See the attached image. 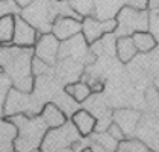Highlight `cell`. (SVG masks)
Segmentation results:
<instances>
[{"label":"cell","instance_id":"cell-1","mask_svg":"<svg viewBox=\"0 0 159 152\" xmlns=\"http://www.w3.org/2000/svg\"><path fill=\"white\" fill-rule=\"evenodd\" d=\"M34 47L6 44L0 47V70L12 81V87L21 93H32L35 76L32 75Z\"/></svg>","mask_w":159,"mask_h":152},{"label":"cell","instance_id":"cell-2","mask_svg":"<svg viewBox=\"0 0 159 152\" xmlns=\"http://www.w3.org/2000/svg\"><path fill=\"white\" fill-rule=\"evenodd\" d=\"M17 126V137L14 140V152H32L39 149L43 139L47 132V125L41 116H26L15 114L6 117Z\"/></svg>","mask_w":159,"mask_h":152},{"label":"cell","instance_id":"cell-3","mask_svg":"<svg viewBox=\"0 0 159 152\" xmlns=\"http://www.w3.org/2000/svg\"><path fill=\"white\" fill-rule=\"evenodd\" d=\"M20 17L32 25L39 34L52 32L53 21L59 17L58 0H35L20 11Z\"/></svg>","mask_w":159,"mask_h":152},{"label":"cell","instance_id":"cell-4","mask_svg":"<svg viewBox=\"0 0 159 152\" xmlns=\"http://www.w3.org/2000/svg\"><path fill=\"white\" fill-rule=\"evenodd\" d=\"M82 139L84 137L79 134V131L76 129L73 122L67 120L61 126L47 129L39 149L43 152H59L62 149L71 148L76 141Z\"/></svg>","mask_w":159,"mask_h":152},{"label":"cell","instance_id":"cell-5","mask_svg":"<svg viewBox=\"0 0 159 152\" xmlns=\"http://www.w3.org/2000/svg\"><path fill=\"white\" fill-rule=\"evenodd\" d=\"M117 29L114 35L118 37H132L136 32L148 31V12L146 9H135L132 6H124L115 17Z\"/></svg>","mask_w":159,"mask_h":152},{"label":"cell","instance_id":"cell-6","mask_svg":"<svg viewBox=\"0 0 159 152\" xmlns=\"http://www.w3.org/2000/svg\"><path fill=\"white\" fill-rule=\"evenodd\" d=\"M65 58H71V59L82 63L84 65H89L96 61L97 56L93 53L91 46L86 43L84 35L77 34L65 41H61L58 59H65Z\"/></svg>","mask_w":159,"mask_h":152},{"label":"cell","instance_id":"cell-7","mask_svg":"<svg viewBox=\"0 0 159 152\" xmlns=\"http://www.w3.org/2000/svg\"><path fill=\"white\" fill-rule=\"evenodd\" d=\"M59 44L61 41L55 37L52 32L49 34H41L38 38L37 44L34 46V55L39 58L41 61L47 63L49 65H55L58 61L59 55Z\"/></svg>","mask_w":159,"mask_h":152},{"label":"cell","instance_id":"cell-8","mask_svg":"<svg viewBox=\"0 0 159 152\" xmlns=\"http://www.w3.org/2000/svg\"><path fill=\"white\" fill-rule=\"evenodd\" d=\"M55 67V78L58 81H61L62 84H71L76 81H80V78L84 75V64L71 59V58H65V59H58Z\"/></svg>","mask_w":159,"mask_h":152},{"label":"cell","instance_id":"cell-9","mask_svg":"<svg viewBox=\"0 0 159 152\" xmlns=\"http://www.w3.org/2000/svg\"><path fill=\"white\" fill-rule=\"evenodd\" d=\"M39 35L41 34L32 25H29L25 18H21L20 14L15 15V29H14L12 44L20 46V47H34L37 44Z\"/></svg>","mask_w":159,"mask_h":152},{"label":"cell","instance_id":"cell-10","mask_svg":"<svg viewBox=\"0 0 159 152\" xmlns=\"http://www.w3.org/2000/svg\"><path fill=\"white\" fill-rule=\"evenodd\" d=\"M80 32H82V20L73 18V17H61L59 15L52 26V34L59 41H65Z\"/></svg>","mask_w":159,"mask_h":152},{"label":"cell","instance_id":"cell-11","mask_svg":"<svg viewBox=\"0 0 159 152\" xmlns=\"http://www.w3.org/2000/svg\"><path fill=\"white\" fill-rule=\"evenodd\" d=\"M139 119H141V114L135 110H129V108H120L112 113V122H115L121 128L126 135L134 134L139 123Z\"/></svg>","mask_w":159,"mask_h":152},{"label":"cell","instance_id":"cell-12","mask_svg":"<svg viewBox=\"0 0 159 152\" xmlns=\"http://www.w3.org/2000/svg\"><path fill=\"white\" fill-rule=\"evenodd\" d=\"M73 122V125L76 126V129L79 131V134L85 139L89 137L94 131H96V125H97V119L96 116L88 111L86 108H79L76 113L71 116L70 119Z\"/></svg>","mask_w":159,"mask_h":152},{"label":"cell","instance_id":"cell-13","mask_svg":"<svg viewBox=\"0 0 159 152\" xmlns=\"http://www.w3.org/2000/svg\"><path fill=\"white\" fill-rule=\"evenodd\" d=\"M39 116H41V119L44 120V123L47 125L49 129L61 126V125H64V123L68 120L67 116L64 114V111H62L55 102H47V103H44L43 108H41Z\"/></svg>","mask_w":159,"mask_h":152},{"label":"cell","instance_id":"cell-14","mask_svg":"<svg viewBox=\"0 0 159 152\" xmlns=\"http://www.w3.org/2000/svg\"><path fill=\"white\" fill-rule=\"evenodd\" d=\"M80 34L84 35V38L89 46L94 44L103 35H106L105 29H103V21L96 17H84L82 18V32Z\"/></svg>","mask_w":159,"mask_h":152},{"label":"cell","instance_id":"cell-15","mask_svg":"<svg viewBox=\"0 0 159 152\" xmlns=\"http://www.w3.org/2000/svg\"><path fill=\"white\" fill-rule=\"evenodd\" d=\"M15 137H17V126L9 119L0 117V152H12Z\"/></svg>","mask_w":159,"mask_h":152},{"label":"cell","instance_id":"cell-16","mask_svg":"<svg viewBox=\"0 0 159 152\" xmlns=\"http://www.w3.org/2000/svg\"><path fill=\"white\" fill-rule=\"evenodd\" d=\"M136 47L132 37H118L115 43V56L123 64H129L136 56Z\"/></svg>","mask_w":159,"mask_h":152},{"label":"cell","instance_id":"cell-17","mask_svg":"<svg viewBox=\"0 0 159 152\" xmlns=\"http://www.w3.org/2000/svg\"><path fill=\"white\" fill-rule=\"evenodd\" d=\"M115 43L117 37L114 34H106L91 44V50L96 56H115Z\"/></svg>","mask_w":159,"mask_h":152},{"label":"cell","instance_id":"cell-18","mask_svg":"<svg viewBox=\"0 0 159 152\" xmlns=\"http://www.w3.org/2000/svg\"><path fill=\"white\" fill-rule=\"evenodd\" d=\"M64 91H65L67 94H70L74 101L79 102V103H85V102L88 101V97L93 94V91L89 88L88 82L82 81V79L64 85Z\"/></svg>","mask_w":159,"mask_h":152},{"label":"cell","instance_id":"cell-19","mask_svg":"<svg viewBox=\"0 0 159 152\" xmlns=\"http://www.w3.org/2000/svg\"><path fill=\"white\" fill-rule=\"evenodd\" d=\"M132 40L135 43V47L139 53H148V52L155 50L158 46V40L153 37L148 31L146 32H136L132 35Z\"/></svg>","mask_w":159,"mask_h":152},{"label":"cell","instance_id":"cell-20","mask_svg":"<svg viewBox=\"0 0 159 152\" xmlns=\"http://www.w3.org/2000/svg\"><path fill=\"white\" fill-rule=\"evenodd\" d=\"M52 102H55L59 108H61L62 111H64V114L67 116V119H71V116H73L77 110H79V102H76L70 96V94H67L64 90L62 91H58L56 94H55V99Z\"/></svg>","mask_w":159,"mask_h":152},{"label":"cell","instance_id":"cell-21","mask_svg":"<svg viewBox=\"0 0 159 152\" xmlns=\"http://www.w3.org/2000/svg\"><path fill=\"white\" fill-rule=\"evenodd\" d=\"M14 29H15V15H5L0 18V43H2V46L12 44Z\"/></svg>","mask_w":159,"mask_h":152},{"label":"cell","instance_id":"cell-22","mask_svg":"<svg viewBox=\"0 0 159 152\" xmlns=\"http://www.w3.org/2000/svg\"><path fill=\"white\" fill-rule=\"evenodd\" d=\"M12 88V81L5 72H0V117H3V110H5V102Z\"/></svg>","mask_w":159,"mask_h":152},{"label":"cell","instance_id":"cell-23","mask_svg":"<svg viewBox=\"0 0 159 152\" xmlns=\"http://www.w3.org/2000/svg\"><path fill=\"white\" fill-rule=\"evenodd\" d=\"M70 5L82 18L93 17L94 14V0H70Z\"/></svg>","mask_w":159,"mask_h":152},{"label":"cell","instance_id":"cell-24","mask_svg":"<svg viewBox=\"0 0 159 152\" xmlns=\"http://www.w3.org/2000/svg\"><path fill=\"white\" fill-rule=\"evenodd\" d=\"M50 73H53L52 65H49V64L44 63V61H41L39 58H37L34 55V58H32V75L35 76V78H38V76L50 75Z\"/></svg>","mask_w":159,"mask_h":152},{"label":"cell","instance_id":"cell-25","mask_svg":"<svg viewBox=\"0 0 159 152\" xmlns=\"http://www.w3.org/2000/svg\"><path fill=\"white\" fill-rule=\"evenodd\" d=\"M20 8L14 0H0V18L5 15H17L20 14Z\"/></svg>","mask_w":159,"mask_h":152},{"label":"cell","instance_id":"cell-26","mask_svg":"<svg viewBox=\"0 0 159 152\" xmlns=\"http://www.w3.org/2000/svg\"><path fill=\"white\" fill-rule=\"evenodd\" d=\"M148 32L159 41V9H152L148 14Z\"/></svg>","mask_w":159,"mask_h":152},{"label":"cell","instance_id":"cell-27","mask_svg":"<svg viewBox=\"0 0 159 152\" xmlns=\"http://www.w3.org/2000/svg\"><path fill=\"white\" fill-rule=\"evenodd\" d=\"M106 132H108L114 140H117V141H123V140L126 139V134L123 132V129L118 126L115 122H112V123H111L109 128L106 129Z\"/></svg>","mask_w":159,"mask_h":152},{"label":"cell","instance_id":"cell-28","mask_svg":"<svg viewBox=\"0 0 159 152\" xmlns=\"http://www.w3.org/2000/svg\"><path fill=\"white\" fill-rule=\"evenodd\" d=\"M85 82H88V85H89V88L93 91V94H102V93L105 91V82L97 79V78H89Z\"/></svg>","mask_w":159,"mask_h":152},{"label":"cell","instance_id":"cell-29","mask_svg":"<svg viewBox=\"0 0 159 152\" xmlns=\"http://www.w3.org/2000/svg\"><path fill=\"white\" fill-rule=\"evenodd\" d=\"M158 97H159V94L155 87L148 88V91H147V102H148L150 105H153V102H155V105H156V103H158Z\"/></svg>","mask_w":159,"mask_h":152},{"label":"cell","instance_id":"cell-30","mask_svg":"<svg viewBox=\"0 0 159 152\" xmlns=\"http://www.w3.org/2000/svg\"><path fill=\"white\" fill-rule=\"evenodd\" d=\"M15 3H17V6L20 8V9H23V8H26V6H29L32 2H35V0H14Z\"/></svg>","mask_w":159,"mask_h":152},{"label":"cell","instance_id":"cell-31","mask_svg":"<svg viewBox=\"0 0 159 152\" xmlns=\"http://www.w3.org/2000/svg\"><path fill=\"white\" fill-rule=\"evenodd\" d=\"M147 8H150V9H159V0H148Z\"/></svg>","mask_w":159,"mask_h":152},{"label":"cell","instance_id":"cell-32","mask_svg":"<svg viewBox=\"0 0 159 152\" xmlns=\"http://www.w3.org/2000/svg\"><path fill=\"white\" fill-rule=\"evenodd\" d=\"M96 152H111V151H106V149H103V148H100V146H96V145H89Z\"/></svg>","mask_w":159,"mask_h":152},{"label":"cell","instance_id":"cell-33","mask_svg":"<svg viewBox=\"0 0 159 152\" xmlns=\"http://www.w3.org/2000/svg\"><path fill=\"white\" fill-rule=\"evenodd\" d=\"M80 152H96V151H94V149H93V148L88 145V146H85V148H84V149H82Z\"/></svg>","mask_w":159,"mask_h":152},{"label":"cell","instance_id":"cell-34","mask_svg":"<svg viewBox=\"0 0 159 152\" xmlns=\"http://www.w3.org/2000/svg\"><path fill=\"white\" fill-rule=\"evenodd\" d=\"M32 152H43L41 149H37V151H32Z\"/></svg>","mask_w":159,"mask_h":152},{"label":"cell","instance_id":"cell-35","mask_svg":"<svg viewBox=\"0 0 159 152\" xmlns=\"http://www.w3.org/2000/svg\"><path fill=\"white\" fill-rule=\"evenodd\" d=\"M0 47H2V43H0Z\"/></svg>","mask_w":159,"mask_h":152},{"label":"cell","instance_id":"cell-36","mask_svg":"<svg viewBox=\"0 0 159 152\" xmlns=\"http://www.w3.org/2000/svg\"><path fill=\"white\" fill-rule=\"evenodd\" d=\"M0 72H2V70H0Z\"/></svg>","mask_w":159,"mask_h":152},{"label":"cell","instance_id":"cell-37","mask_svg":"<svg viewBox=\"0 0 159 152\" xmlns=\"http://www.w3.org/2000/svg\"><path fill=\"white\" fill-rule=\"evenodd\" d=\"M68 2H70V0H68Z\"/></svg>","mask_w":159,"mask_h":152}]
</instances>
